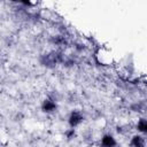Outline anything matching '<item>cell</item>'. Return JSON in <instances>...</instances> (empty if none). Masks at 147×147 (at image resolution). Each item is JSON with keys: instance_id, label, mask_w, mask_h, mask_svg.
Returning <instances> with one entry per match:
<instances>
[{"instance_id": "cell-1", "label": "cell", "mask_w": 147, "mask_h": 147, "mask_svg": "<svg viewBox=\"0 0 147 147\" xmlns=\"http://www.w3.org/2000/svg\"><path fill=\"white\" fill-rule=\"evenodd\" d=\"M62 60V52L61 51H51L45 53L40 56V63L46 68H55L57 64L61 63Z\"/></svg>"}, {"instance_id": "cell-2", "label": "cell", "mask_w": 147, "mask_h": 147, "mask_svg": "<svg viewBox=\"0 0 147 147\" xmlns=\"http://www.w3.org/2000/svg\"><path fill=\"white\" fill-rule=\"evenodd\" d=\"M94 57L99 64L105 65V67L111 65L114 63L113 52L107 47H99L94 53Z\"/></svg>"}, {"instance_id": "cell-3", "label": "cell", "mask_w": 147, "mask_h": 147, "mask_svg": "<svg viewBox=\"0 0 147 147\" xmlns=\"http://www.w3.org/2000/svg\"><path fill=\"white\" fill-rule=\"evenodd\" d=\"M84 122V115L82 111L79 110H74L70 113L69 117H68V124L71 129H76L77 126H79L82 123Z\"/></svg>"}, {"instance_id": "cell-4", "label": "cell", "mask_w": 147, "mask_h": 147, "mask_svg": "<svg viewBox=\"0 0 147 147\" xmlns=\"http://www.w3.org/2000/svg\"><path fill=\"white\" fill-rule=\"evenodd\" d=\"M57 109V105H56V101L51 99L49 96L46 98L42 102H41V110L46 114H52L54 111H56Z\"/></svg>"}, {"instance_id": "cell-5", "label": "cell", "mask_w": 147, "mask_h": 147, "mask_svg": "<svg viewBox=\"0 0 147 147\" xmlns=\"http://www.w3.org/2000/svg\"><path fill=\"white\" fill-rule=\"evenodd\" d=\"M116 146H117L116 139L114 138V136H111L109 133L103 134L100 140V144H99V147H116Z\"/></svg>"}, {"instance_id": "cell-6", "label": "cell", "mask_w": 147, "mask_h": 147, "mask_svg": "<svg viewBox=\"0 0 147 147\" xmlns=\"http://www.w3.org/2000/svg\"><path fill=\"white\" fill-rule=\"evenodd\" d=\"M130 147H146V140L145 137L141 134H134L129 142Z\"/></svg>"}, {"instance_id": "cell-7", "label": "cell", "mask_w": 147, "mask_h": 147, "mask_svg": "<svg viewBox=\"0 0 147 147\" xmlns=\"http://www.w3.org/2000/svg\"><path fill=\"white\" fill-rule=\"evenodd\" d=\"M130 109L136 113H144L146 110V102L145 101H138L130 106Z\"/></svg>"}, {"instance_id": "cell-8", "label": "cell", "mask_w": 147, "mask_h": 147, "mask_svg": "<svg viewBox=\"0 0 147 147\" xmlns=\"http://www.w3.org/2000/svg\"><path fill=\"white\" fill-rule=\"evenodd\" d=\"M136 127H137L138 132H140V133H146V132H147V121H146V118H144V117L139 118V119H138V123H137V125H136Z\"/></svg>"}, {"instance_id": "cell-9", "label": "cell", "mask_w": 147, "mask_h": 147, "mask_svg": "<svg viewBox=\"0 0 147 147\" xmlns=\"http://www.w3.org/2000/svg\"><path fill=\"white\" fill-rule=\"evenodd\" d=\"M88 147H99V145H90Z\"/></svg>"}]
</instances>
